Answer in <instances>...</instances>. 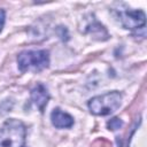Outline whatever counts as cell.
<instances>
[{
	"mask_svg": "<svg viewBox=\"0 0 147 147\" xmlns=\"http://www.w3.org/2000/svg\"><path fill=\"white\" fill-rule=\"evenodd\" d=\"M25 126L15 118L6 121L0 127V147H23Z\"/></svg>",
	"mask_w": 147,
	"mask_h": 147,
	"instance_id": "1",
	"label": "cell"
},
{
	"mask_svg": "<svg viewBox=\"0 0 147 147\" xmlns=\"http://www.w3.org/2000/svg\"><path fill=\"white\" fill-rule=\"evenodd\" d=\"M121 103L122 94L117 91H113L90 99L87 106L92 114L96 116H107L116 111Z\"/></svg>",
	"mask_w": 147,
	"mask_h": 147,
	"instance_id": "2",
	"label": "cell"
},
{
	"mask_svg": "<svg viewBox=\"0 0 147 147\" xmlns=\"http://www.w3.org/2000/svg\"><path fill=\"white\" fill-rule=\"evenodd\" d=\"M17 63L21 71H40L48 67L49 54L45 49L24 51L17 56Z\"/></svg>",
	"mask_w": 147,
	"mask_h": 147,
	"instance_id": "3",
	"label": "cell"
},
{
	"mask_svg": "<svg viewBox=\"0 0 147 147\" xmlns=\"http://www.w3.org/2000/svg\"><path fill=\"white\" fill-rule=\"evenodd\" d=\"M145 13L142 10H121L118 21L125 29L138 30L145 28Z\"/></svg>",
	"mask_w": 147,
	"mask_h": 147,
	"instance_id": "4",
	"label": "cell"
},
{
	"mask_svg": "<svg viewBox=\"0 0 147 147\" xmlns=\"http://www.w3.org/2000/svg\"><path fill=\"white\" fill-rule=\"evenodd\" d=\"M49 99V94L47 88L42 84H37L32 90H31V100L36 105V107L42 113L47 102Z\"/></svg>",
	"mask_w": 147,
	"mask_h": 147,
	"instance_id": "5",
	"label": "cell"
},
{
	"mask_svg": "<svg viewBox=\"0 0 147 147\" xmlns=\"http://www.w3.org/2000/svg\"><path fill=\"white\" fill-rule=\"evenodd\" d=\"M51 121L53 125L57 129H69L74 125V117L68 113L62 111L61 109L56 108L51 114Z\"/></svg>",
	"mask_w": 147,
	"mask_h": 147,
	"instance_id": "6",
	"label": "cell"
},
{
	"mask_svg": "<svg viewBox=\"0 0 147 147\" xmlns=\"http://www.w3.org/2000/svg\"><path fill=\"white\" fill-rule=\"evenodd\" d=\"M122 125H123V122H122L119 118H117V117L111 118V119L108 121V123H107V127H108L109 130H118L119 127H122Z\"/></svg>",
	"mask_w": 147,
	"mask_h": 147,
	"instance_id": "7",
	"label": "cell"
},
{
	"mask_svg": "<svg viewBox=\"0 0 147 147\" xmlns=\"http://www.w3.org/2000/svg\"><path fill=\"white\" fill-rule=\"evenodd\" d=\"M5 20H6V13L3 9H0V32L5 25Z\"/></svg>",
	"mask_w": 147,
	"mask_h": 147,
	"instance_id": "8",
	"label": "cell"
}]
</instances>
